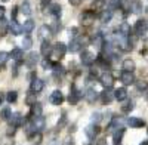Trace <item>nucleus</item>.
Instances as JSON below:
<instances>
[{"instance_id": "dca6fc26", "label": "nucleus", "mask_w": 148, "mask_h": 145, "mask_svg": "<svg viewBox=\"0 0 148 145\" xmlns=\"http://www.w3.org/2000/svg\"><path fill=\"white\" fill-rule=\"evenodd\" d=\"M130 31H132L130 24H127V22H121L119 25V33L123 37H130Z\"/></svg>"}, {"instance_id": "393cba45", "label": "nucleus", "mask_w": 148, "mask_h": 145, "mask_svg": "<svg viewBox=\"0 0 148 145\" xmlns=\"http://www.w3.org/2000/svg\"><path fill=\"white\" fill-rule=\"evenodd\" d=\"M135 68H136V65H135L133 59L127 58V59H125V61H123V70H125V71H132V72H133Z\"/></svg>"}, {"instance_id": "09e8293b", "label": "nucleus", "mask_w": 148, "mask_h": 145, "mask_svg": "<svg viewBox=\"0 0 148 145\" xmlns=\"http://www.w3.org/2000/svg\"><path fill=\"white\" fill-rule=\"evenodd\" d=\"M18 8H14V9H12V19H16V14H18Z\"/></svg>"}, {"instance_id": "a211bd4d", "label": "nucleus", "mask_w": 148, "mask_h": 145, "mask_svg": "<svg viewBox=\"0 0 148 145\" xmlns=\"http://www.w3.org/2000/svg\"><path fill=\"white\" fill-rule=\"evenodd\" d=\"M9 31L14 36H19L22 33V25H19V24L16 22V19H12L10 24H9Z\"/></svg>"}, {"instance_id": "7ed1b4c3", "label": "nucleus", "mask_w": 148, "mask_h": 145, "mask_svg": "<svg viewBox=\"0 0 148 145\" xmlns=\"http://www.w3.org/2000/svg\"><path fill=\"white\" fill-rule=\"evenodd\" d=\"M80 61H82L83 65L90 67V65L96 61V56H95V53H92L90 51H83V52L80 53Z\"/></svg>"}, {"instance_id": "c03bdc74", "label": "nucleus", "mask_w": 148, "mask_h": 145, "mask_svg": "<svg viewBox=\"0 0 148 145\" xmlns=\"http://www.w3.org/2000/svg\"><path fill=\"white\" fill-rule=\"evenodd\" d=\"M65 123H67V117H65V113H64V114H62V117H61V122H58V126H56V127H58V129H61Z\"/></svg>"}, {"instance_id": "8fccbe9b", "label": "nucleus", "mask_w": 148, "mask_h": 145, "mask_svg": "<svg viewBox=\"0 0 148 145\" xmlns=\"http://www.w3.org/2000/svg\"><path fill=\"white\" fill-rule=\"evenodd\" d=\"M70 36L76 37V36H77V28H71V30H70Z\"/></svg>"}, {"instance_id": "f3484780", "label": "nucleus", "mask_w": 148, "mask_h": 145, "mask_svg": "<svg viewBox=\"0 0 148 145\" xmlns=\"http://www.w3.org/2000/svg\"><path fill=\"white\" fill-rule=\"evenodd\" d=\"M93 44H95V47H96L98 51H101L102 47L105 46V37H104V34H102V33H98V34L95 36Z\"/></svg>"}, {"instance_id": "bf43d9fd", "label": "nucleus", "mask_w": 148, "mask_h": 145, "mask_svg": "<svg viewBox=\"0 0 148 145\" xmlns=\"http://www.w3.org/2000/svg\"><path fill=\"white\" fill-rule=\"evenodd\" d=\"M147 98H148V93H147Z\"/></svg>"}, {"instance_id": "ea45409f", "label": "nucleus", "mask_w": 148, "mask_h": 145, "mask_svg": "<svg viewBox=\"0 0 148 145\" xmlns=\"http://www.w3.org/2000/svg\"><path fill=\"white\" fill-rule=\"evenodd\" d=\"M10 116H12V113H10V108H9V107L3 108V110H2V114H0V117H2L3 120H9Z\"/></svg>"}, {"instance_id": "2eb2a0df", "label": "nucleus", "mask_w": 148, "mask_h": 145, "mask_svg": "<svg viewBox=\"0 0 148 145\" xmlns=\"http://www.w3.org/2000/svg\"><path fill=\"white\" fill-rule=\"evenodd\" d=\"M43 89H45V80H42V79H36V80L31 81V90H33V92L39 93V92H42Z\"/></svg>"}, {"instance_id": "20e7f679", "label": "nucleus", "mask_w": 148, "mask_h": 145, "mask_svg": "<svg viewBox=\"0 0 148 145\" xmlns=\"http://www.w3.org/2000/svg\"><path fill=\"white\" fill-rule=\"evenodd\" d=\"M84 96V93L82 92V90H79L76 86H71L70 88V96H68V101H70V104H77L82 98Z\"/></svg>"}, {"instance_id": "603ef678", "label": "nucleus", "mask_w": 148, "mask_h": 145, "mask_svg": "<svg viewBox=\"0 0 148 145\" xmlns=\"http://www.w3.org/2000/svg\"><path fill=\"white\" fill-rule=\"evenodd\" d=\"M42 2V8H46L47 5H49V2H51V0H40Z\"/></svg>"}, {"instance_id": "f704fd0d", "label": "nucleus", "mask_w": 148, "mask_h": 145, "mask_svg": "<svg viewBox=\"0 0 148 145\" xmlns=\"http://www.w3.org/2000/svg\"><path fill=\"white\" fill-rule=\"evenodd\" d=\"M132 110H133V102L132 101H126L121 105V113H125V114H129Z\"/></svg>"}, {"instance_id": "f03ea898", "label": "nucleus", "mask_w": 148, "mask_h": 145, "mask_svg": "<svg viewBox=\"0 0 148 145\" xmlns=\"http://www.w3.org/2000/svg\"><path fill=\"white\" fill-rule=\"evenodd\" d=\"M148 31V22L145 19H138L133 25V33L135 36H144Z\"/></svg>"}, {"instance_id": "680f3d73", "label": "nucleus", "mask_w": 148, "mask_h": 145, "mask_svg": "<svg viewBox=\"0 0 148 145\" xmlns=\"http://www.w3.org/2000/svg\"><path fill=\"white\" fill-rule=\"evenodd\" d=\"M147 12H148V8H147Z\"/></svg>"}, {"instance_id": "5fc2aeb1", "label": "nucleus", "mask_w": 148, "mask_h": 145, "mask_svg": "<svg viewBox=\"0 0 148 145\" xmlns=\"http://www.w3.org/2000/svg\"><path fill=\"white\" fill-rule=\"evenodd\" d=\"M49 145H59V142H58L56 139H52L51 142H49Z\"/></svg>"}, {"instance_id": "423d86ee", "label": "nucleus", "mask_w": 148, "mask_h": 145, "mask_svg": "<svg viewBox=\"0 0 148 145\" xmlns=\"http://www.w3.org/2000/svg\"><path fill=\"white\" fill-rule=\"evenodd\" d=\"M9 123H10V126L21 127V126L25 124V118L22 117L21 113H14V114L10 116V118H9Z\"/></svg>"}, {"instance_id": "a18cd8bd", "label": "nucleus", "mask_w": 148, "mask_h": 145, "mask_svg": "<svg viewBox=\"0 0 148 145\" xmlns=\"http://www.w3.org/2000/svg\"><path fill=\"white\" fill-rule=\"evenodd\" d=\"M62 145H74V141H73V138H67V139L62 142Z\"/></svg>"}, {"instance_id": "0eeeda50", "label": "nucleus", "mask_w": 148, "mask_h": 145, "mask_svg": "<svg viewBox=\"0 0 148 145\" xmlns=\"http://www.w3.org/2000/svg\"><path fill=\"white\" fill-rule=\"evenodd\" d=\"M99 81H101V84H102L104 88H111V86H113V83H114V77H113L111 72L105 71V72H102V74H101Z\"/></svg>"}, {"instance_id": "ddd939ff", "label": "nucleus", "mask_w": 148, "mask_h": 145, "mask_svg": "<svg viewBox=\"0 0 148 145\" xmlns=\"http://www.w3.org/2000/svg\"><path fill=\"white\" fill-rule=\"evenodd\" d=\"M49 14H51L53 18H59L61 14H62V8H61V5L58 3H52V5H49Z\"/></svg>"}, {"instance_id": "aec40b11", "label": "nucleus", "mask_w": 148, "mask_h": 145, "mask_svg": "<svg viewBox=\"0 0 148 145\" xmlns=\"http://www.w3.org/2000/svg\"><path fill=\"white\" fill-rule=\"evenodd\" d=\"M96 98H98V92L93 89V88H89V89H86V93H84V99L88 101L89 104H92V102H95L96 101Z\"/></svg>"}, {"instance_id": "e433bc0d", "label": "nucleus", "mask_w": 148, "mask_h": 145, "mask_svg": "<svg viewBox=\"0 0 148 145\" xmlns=\"http://www.w3.org/2000/svg\"><path fill=\"white\" fill-rule=\"evenodd\" d=\"M136 89H138L139 92H145V90H148V81H145V80H139V81H136Z\"/></svg>"}, {"instance_id": "b1692460", "label": "nucleus", "mask_w": 148, "mask_h": 145, "mask_svg": "<svg viewBox=\"0 0 148 145\" xmlns=\"http://www.w3.org/2000/svg\"><path fill=\"white\" fill-rule=\"evenodd\" d=\"M51 34H53V33H52V30H51V27H47V25H42V27L39 28V37H40L42 40H46Z\"/></svg>"}, {"instance_id": "cd10ccee", "label": "nucleus", "mask_w": 148, "mask_h": 145, "mask_svg": "<svg viewBox=\"0 0 148 145\" xmlns=\"http://www.w3.org/2000/svg\"><path fill=\"white\" fill-rule=\"evenodd\" d=\"M9 21L8 19H5V18H2L0 19V37H3V36H6V33H8V30H9Z\"/></svg>"}, {"instance_id": "9b49d317", "label": "nucleus", "mask_w": 148, "mask_h": 145, "mask_svg": "<svg viewBox=\"0 0 148 145\" xmlns=\"http://www.w3.org/2000/svg\"><path fill=\"white\" fill-rule=\"evenodd\" d=\"M10 58L14 59L15 62H18V64H21V62H24V51L22 49H19V47H15V49H12V52H10Z\"/></svg>"}, {"instance_id": "79ce46f5", "label": "nucleus", "mask_w": 148, "mask_h": 145, "mask_svg": "<svg viewBox=\"0 0 148 145\" xmlns=\"http://www.w3.org/2000/svg\"><path fill=\"white\" fill-rule=\"evenodd\" d=\"M90 120H92V123H93V124L99 123L101 120H102V114H101V113H93L92 117H90Z\"/></svg>"}, {"instance_id": "a878e982", "label": "nucleus", "mask_w": 148, "mask_h": 145, "mask_svg": "<svg viewBox=\"0 0 148 145\" xmlns=\"http://www.w3.org/2000/svg\"><path fill=\"white\" fill-rule=\"evenodd\" d=\"M80 47H82V42L79 39H73L71 43H70V46H68V49H70L71 53H74V52H79Z\"/></svg>"}, {"instance_id": "13d9d810", "label": "nucleus", "mask_w": 148, "mask_h": 145, "mask_svg": "<svg viewBox=\"0 0 148 145\" xmlns=\"http://www.w3.org/2000/svg\"><path fill=\"white\" fill-rule=\"evenodd\" d=\"M2 2H5V3H6V2H9V0H2Z\"/></svg>"}, {"instance_id": "49530a36", "label": "nucleus", "mask_w": 148, "mask_h": 145, "mask_svg": "<svg viewBox=\"0 0 148 145\" xmlns=\"http://www.w3.org/2000/svg\"><path fill=\"white\" fill-rule=\"evenodd\" d=\"M36 79H37V77H36V72H34V71H31L30 74H28V80H30V81H33V80H36Z\"/></svg>"}, {"instance_id": "2f4dec72", "label": "nucleus", "mask_w": 148, "mask_h": 145, "mask_svg": "<svg viewBox=\"0 0 148 145\" xmlns=\"http://www.w3.org/2000/svg\"><path fill=\"white\" fill-rule=\"evenodd\" d=\"M21 12H22L24 15H27V16L31 14V5H30L28 0H24V2H22V5H21Z\"/></svg>"}, {"instance_id": "6ab92c4d", "label": "nucleus", "mask_w": 148, "mask_h": 145, "mask_svg": "<svg viewBox=\"0 0 148 145\" xmlns=\"http://www.w3.org/2000/svg\"><path fill=\"white\" fill-rule=\"evenodd\" d=\"M52 49H53V46H51V43H49L47 40H43L42 42V46H40V53L43 56H49V55H52Z\"/></svg>"}, {"instance_id": "052dcab7", "label": "nucleus", "mask_w": 148, "mask_h": 145, "mask_svg": "<svg viewBox=\"0 0 148 145\" xmlns=\"http://www.w3.org/2000/svg\"><path fill=\"white\" fill-rule=\"evenodd\" d=\"M147 133H148V129H147Z\"/></svg>"}, {"instance_id": "3c124183", "label": "nucleus", "mask_w": 148, "mask_h": 145, "mask_svg": "<svg viewBox=\"0 0 148 145\" xmlns=\"http://www.w3.org/2000/svg\"><path fill=\"white\" fill-rule=\"evenodd\" d=\"M5 10H6V9H5L3 6H0V19H2V18L5 16Z\"/></svg>"}, {"instance_id": "c85d7f7f", "label": "nucleus", "mask_w": 148, "mask_h": 145, "mask_svg": "<svg viewBox=\"0 0 148 145\" xmlns=\"http://www.w3.org/2000/svg\"><path fill=\"white\" fill-rule=\"evenodd\" d=\"M33 30H34V21L33 19H27L25 22H24V25H22V31L30 34Z\"/></svg>"}, {"instance_id": "7c9ffc66", "label": "nucleus", "mask_w": 148, "mask_h": 145, "mask_svg": "<svg viewBox=\"0 0 148 145\" xmlns=\"http://www.w3.org/2000/svg\"><path fill=\"white\" fill-rule=\"evenodd\" d=\"M42 111H43V105L36 102L34 105H31V116H42Z\"/></svg>"}, {"instance_id": "4d7b16f0", "label": "nucleus", "mask_w": 148, "mask_h": 145, "mask_svg": "<svg viewBox=\"0 0 148 145\" xmlns=\"http://www.w3.org/2000/svg\"><path fill=\"white\" fill-rule=\"evenodd\" d=\"M139 145H148V139H147V141H142Z\"/></svg>"}, {"instance_id": "4468645a", "label": "nucleus", "mask_w": 148, "mask_h": 145, "mask_svg": "<svg viewBox=\"0 0 148 145\" xmlns=\"http://www.w3.org/2000/svg\"><path fill=\"white\" fill-rule=\"evenodd\" d=\"M127 124L130 127H133V129H138V127L145 126V122H144L142 118H139V117H129L127 118Z\"/></svg>"}, {"instance_id": "6e6552de", "label": "nucleus", "mask_w": 148, "mask_h": 145, "mask_svg": "<svg viewBox=\"0 0 148 145\" xmlns=\"http://www.w3.org/2000/svg\"><path fill=\"white\" fill-rule=\"evenodd\" d=\"M64 101V95L61 90H53L51 93V96H49V102H51L52 105H61Z\"/></svg>"}, {"instance_id": "39448f33", "label": "nucleus", "mask_w": 148, "mask_h": 145, "mask_svg": "<svg viewBox=\"0 0 148 145\" xmlns=\"http://www.w3.org/2000/svg\"><path fill=\"white\" fill-rule=\"evenodd\" d=\"M80 22H82V25H84V27L92 25V24L95 22V14H93L92 10H86V12H83L82 16H80Z\"/></svg>"}, {"instance_id": "c9c22d12", "label": "nucleus", "mask_w": 148, "mask_h": 145, "mask_svg": "<svg viewBox=\"0 0 148 145\" xmlns=\"http://www.w3.org/2000/svg\"><path fill=\"white\" fill-rule=\"evenodd\" d=\"M130 8H132V12H133V14H139V12L142 10V3L138 2V0H135V2L130 3Z\"/></svg>"}, {"instance_id": "72a5a7b5", "label": "nucleus", "mask_w": 148, "mask_h": 145, "mask_svg": "<svg viewBox=\"0 0 148 145\" xmlns=\"http://www.w3.org/2000/svg\"><path fill=\"white\" fill-rule=\"evenodd\" d=\"M105 5H107L105 0H93V2H92V9H95V10H101V9H104Z\"/></svg>"}, {"instance_id": "f8f14e48", "label": "nucleus", "mask_w": 148, "mask_h": 145, "mask_svg": "<svg viewBox=\"0 0 148 145\" xmlns=\"http://www.w3.org/2000/svg\"><path fill=\"white\" fill-rule=\"evenodd\" d=\"M84 133H86V136H88L89 139H95V136L99 133V127L92 123L90 126H88V127L84 129Z\"/></svg>"}, {"instance_id": "58836bf2", "label": "nucleus", "mask_w": 148, "mask_h": 145, "mask_svg": "<svg viewBox=\"0 0 148 145\" xmlns=\"http://www.w3.org/2000/svg\"><path fill=\"white\" fill-rule=\"evenodd\" d=\"M58 19H59V18H56V19L51 24V30H52V33H53V34H56V33L61 30V24H59V21H58Z\"/></svg>"}, {"instance_id": "9d476101", "label": "nucleus", "mask_w": 148, "mask_h": 145, "mask_svg": "<svg viewBox=\"0 0 148 145\" xmlns=\"http://www.w3.org/2000/svg\"><path fill=\"white\" fill-rule=\"evenodd\" d=\"M24 62H25V65L28 67V68H34L36 67V64L39 62V53H36V52H30L28 53V56L24 59Z\"/></svg>"}, {"instance_id": "473e14b6", "label": "nucleus", "mask_w": 148, "mask_h": 145, "mask_svg": "<svg viewBox=\"0 0 148 145\" xmlns=\"http://www.w3.org/2000/svg\"><path fill=\"white\" fill-rule=\"evenodd\" d=\"M9 56H10V53H8V52H0V70L2 68H5V65H6V62L9 61Z\"/></svg>"}, {"instance_id": "6e6d98bb", "label": "nucleus", "mask_w": 148, "mask_h": 145, "mask_svg": "<svg viewBox=\"0 0 148 145\" xmlns=\"http://www.w3.org/2000/svg\"><path fill=\"white\" fill-rule=\"evenodd\" d=\"M3 101H5V93H0V105L3 104Z\"/></svg>"}, {"instance_id": "c756f323", "label": "nucleus", "mask_w": 148, "mask_h": 145, "mask_svg": "<svg viewBox=\"0 0 148 145\" xmlns=\"http://www.w3.org/2000/svg\"><path fill=\"white\" fill-rule=\"evenodd\" d=\"M36 101H37V93L31 90V92L25 96V104L31 107V105H34V104H36Z\"/></svg>"}, {"instance_id": "5701e85b", "label": "nucleus", "mask_w": 148, "mask_h": 145, "mask_svg": "<svg viewBox=\"0 0 148 145\" xmlns=\"http://www.w3.org/2000/svg\"><path fill=\"white\" fill-rule=\"evenodd\" d=\"M125 132H126V129H125V127H120V129L114 130V133H113L114 145H120V142H121V139H123V135H125Z\"/></svg>"}, {"instance_id": "a19ab883", "label": "nucleus", "mask_w": 148, "mask_h": 145, "mask_svg": "<svg viewBox=\"0 0 148 145\" xmlns=\"http://www.w3.org/2000/svg\"><path fill=\"white\" fill-rule=\"evenodd\" d=\"M16 99H18V93H16V92H9V93H8V96H6V101H8L9 104L15 102Z\"/></svg>"}, {"instance_id": "f257e3e1", "label": "nucleus", "mask_w": 148, "mask_h": 145, "mask_svg": "<svg viewBox=\"0 0 148 145\" xmlns=\"http://www.w3.org/2000/svg\"><path fill=\"white\" fill-rule=\"evenodd\" d=\"M65 52H67V46L62 43V42H58L55 46H53V49H52V58L56 59V61H59V59H62L65 56Z\"/></svg>"}, {"instance_id": "864d4df0", "label": "nucleus", "mask_w": 148, "mask_h": 145, "mask_svg": "<svg viewBox=\"0 0 148 145\" xmlns=\"http://www.w3.org/2000/svg\"><path fill=\"white\" fill-rule=\"evenodd\" d=\"M96 145H107V141L105 139H99V141L96 142Z\"/></svg>"}, {"instance_id": "37998d69", "label": "nucleus", "mask_w": 148, "mask_h": 145, "mask_svg": "<svg viewBox=\"0 0 148 145\" xmlns=\"http://www.w3.org/2000/svg\"><path fill=\"white\" fill-rule=\"evenodd\" d=\"M52 65H53V62L51 61V59H47V56L42 61V67L45 68V70H47V68H52Z\"/></svg>"}, {"instance_id": "de8ad7c7", "label": "nucleus", "mask_w": 148, "mask_h": 145, "mask_svg": "<svg viewBox=\"0 0 148 145\" xmlns=\"http://www.w3.org/2000/svg\"><path fill=\"white\" fill-rule=\"evenodd\" d=\"M82 2H83V0H70V3H71L73 6H79Z\"/></svg>"}, {"instance_id": "bb28decb", "label": "nucleus", "mask_w": 148, "mask_h": 145, "mask_svg": "<svg viewBox=\"0 0 148 145\" xmlns=\"http://www.w3.org/2000/svg\"><path fill=\"white\" fill-rule=\"evenodd\" d=\"M111 18H113V10H111V9L102 10V14H101V16H99V19H101L102 24H108V22L111 21Z\"/></svg>"}, {"instance_id": "4be33fe9", "label": "nucleus", "mask_w": 148, "mask_h": 145, "mask_svg": "<svg viewBox=\"0 0 148 145\" xmlns=\"http://www.w3.org/2000/svg\"><path fill=\"white\" fill-rule=\"evenodd\" d=\"M114 98L117 99V101H126L127 99V90L125 89V88H119V89H116L114 90Z\"/></svg>"}, {"instance_id": "4c0bfd02", "label": "nucleus", "mask_w": 148, "mask_h": 145, "mask_svg": "<svg viewBox=\"0 0 148 145\" xmlns=\"http://www.w3.org/2000/svg\"><path fill=\"white\" fill-rule=\"evenodd\" d=\"M22 46H24V49H31V46H33V40H31V37H30L28 34L22 39Z\"/></svg>"}, {"instance_id": "1a4fd4ad", "label": "nucleus", "mask_w": 148, "mask_h": 145, "mask_svg": "<svg viewBox=\"0 0 148 145\" xmlns=\"http://www.w3.org/2000/svg\"><path fill=\"white\" fill-rule=\"evenodd\" d=\"M120 80L123 84H126V86H129V84H133L135 83V76L132 71H125L123 70V72L120 74Z\"/></svg>"}, {"instance_id": "412c9836", "label": "nucleus", "mask_w": 148, "mask_h": 145, "mask_svg": "<svg viewBox=\"0 0 148 145\" xmlns=\"http://www.w3.org/2000/svg\"><path fill=\"white\" fill-rule=\"evenodd\" d=\"M101 99H102L104 104H110L111 101L116 99V98H114V93L110 90V88H105V90L101 92Z\"/></svg>"}]
</instances>
